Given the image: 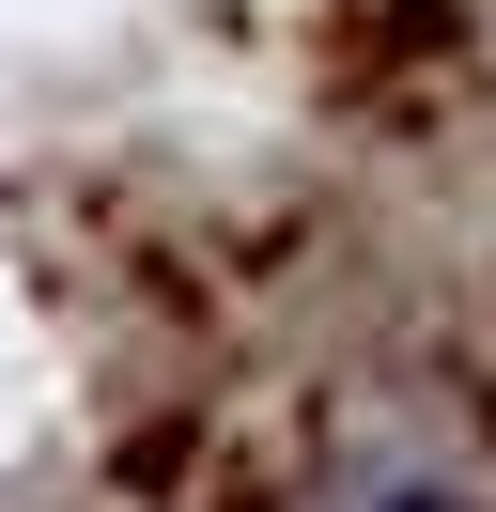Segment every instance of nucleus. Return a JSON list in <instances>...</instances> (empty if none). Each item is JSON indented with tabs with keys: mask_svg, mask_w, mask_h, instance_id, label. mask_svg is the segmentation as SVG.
Returning a JSON list of instances; mask_svg holds the SVG:
<instances>
[{
	"mask_svg": "<svg viewBox=\"0 0 496 512\" xmlns=\"http://www.w3.org/2000/svg\"><path fill=\"white\" fill-rule=\"evenodd\" d=\"M357 512H481V497H450V481H372Z\"/></svg>",
	"mask_w": 496,
	"mask_h": 512,
	"instance_id": "obj_1",
	"label": "nucleus"
}]
</instances>
